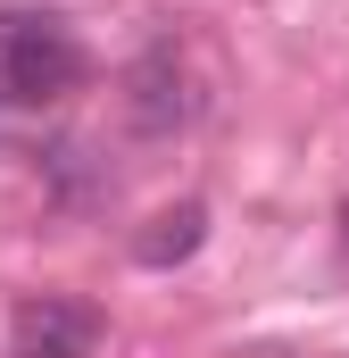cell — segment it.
<instances>
[{
	"label": "cell",
	"mask_w": 349,
	"mask_h": 358,
	"mask_svg": "<svg viewBox=\"0 0 349 358\" xmlns=\"http://www.w3.org/2000/svg\"><path fill=\"white\" fill-rule=\"evenodd\" d=\"M200 242H208V208H200V200H183V208H158V217L133 234V267L167 275V267H183Z\"/></svg>",
	"instance_id": "4"
},
{
	"label": "cell",
	"mask_w": 349,
	"mask_h": 358,
	"mask_svg": "<svg viewBox=\"0 0 349 358\" xmlns=\"http://www.w3.org/2000/svg\"><path fill=\"white\" fill-rule=\"evenodd\" d=\"M84 84V42L59 25V17H0V92L8 100H67Z\"/></svg>",
	"instance_id": "1"
},
{
	"label": "cell",
	"mask_w": 349,
	"mask_h": 358,
	"mask_svg": "<svg viewBox=\"0 0 349 358\" xmlns=\"http://www.w3.org/2000/svg\"><path fill=\"white\" fill-rule=\"evenodd\" d=\"M125 125L133 134H183L191 125V76H183V59L167 42H150L133 59V76H125Z\"/></svg>",
	"instance_id": "3"
},
{
	"label": "cell",
	"mask_w": 349,
	"mask_h": 358,
	"mask_svg": "<svg viewBox=\"0 0 349 358\" xmlns=\"http://www.w3.org/2000/svg\"><path fill=\"white\" fill-rule=\"evenodd\" d=\"M100 350V308L84 300H25L8 317V358H91Z\"/></svg>",
	"instance_id": "2"
}]
</instances>
